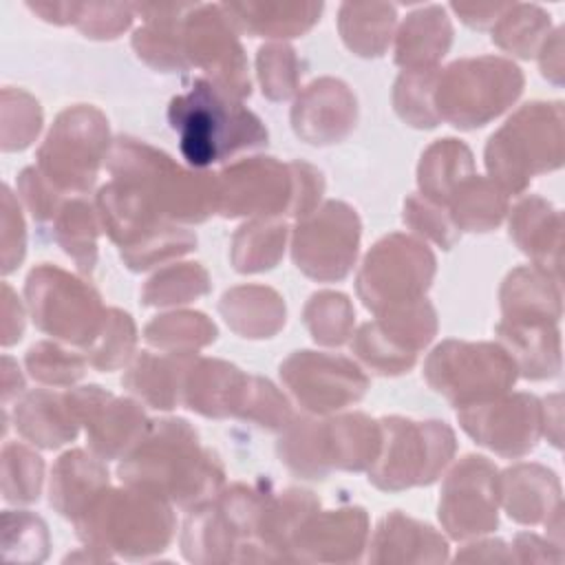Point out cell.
Masks as SVG:
<instances>
[{
    "label": "cell",
    "instance_id": "obj_18",
    "mask_svg": "<svg viewBox=\"0 0 565 565\" xmlns=\"http://www.w3.org/2000/svg\"><path fill=\"white\" fill-rule=\"evenodd\" d=\"M461 428L479 444L501 457H523L534 450L543 430V406L534 395L492 397L457 408Z\"/></svg>",
    "mask_w": 565,
    "mask_h": 565
},
{
    "label": "cell",
    "instance_id": "obj_48",
    "mask_svg": "<svg viewBox=\"0 0 565 565\" xmlns=\"http://www.w3.org/2000/svg\"><path fill=\"white\" fill-rule=\"evenodd\" d=\"M46 523L24 510L2 512V554L9 561L38 563L49 554Z\"/></svg>",
    "mask_w": 565,
    "mask_h": 565
},
{
    "label": "cell",
    "instance_id": "obj_50",
    "mask_svg": "<svg viewBox=\"0 0 565 565\" xmlns=\"http://www.w3.org/2000/svg\"><path fill=\"white\" fill-rule=\"evenodd\" d=\"M24 364L29 375L40 384L71 386L84 375L88 360L55 342H38L26 351Z\"/></svg>",
    "mask_w": 565,
    "mask_h": 565
},
{
    "label": "cell",
    "instance_id": "obj_31",
    "mask_svg": "<svg viewBox=\"0 0 565 565\" xmlns=\"http://www.w3.org/2000/svg\"><path fill=\"white\" fill-rule=\"evenodd\" d=\"M497 335L523 377L545 380L561 371V338L556 324L501 320Z\"/></svg>",
    "mask_w": 565,
    "mask_h": 565
},
{
    "label": "cell",
    "instance_id": "obj_27",
    "mask_svg": "<svg viewBox=\"0 0 565 565\" xmlns=\"http://www.w3.org/2000/svg\"><path fill=\"white\" fill-rule=\"evenodd\" d=\"M446 558V541L430 525L404 516L399 510H393L380 521L369 554V561L375 563H437Z\"/></svg>",
    "mask_w": 565,
    "mask_h": 565
},
{
    "label": "cell",
    "instance_id": "obj_20",
    "mask_svg": "<svg viewBox=\"0 0 565 565\" xmlns=\"http://www.w3.org/2000/svg\"><path fill=\"white\" fill-rule=\"evenodd\" d=\"M358 119V104L351 88L333 77L311 82L291 108L294 132L311 146L342 141Z\"/></svg>",
    "mask_w": 565,
    "mask_h": 565
},
{
    "label": "cell",
    "instance_id": "obj_11",
    "mask_svg": "<svg viewBox=\"0 0 565 565\" xmlns=\"http://www.w3.org/2000/svg\"><path fill=\"white\" fill-rule=\"evenodd\" d=\"M108 121L95 106L62 110L38 150V170L60 190L82 194L93 188L108 157Z\"/></svg>",
    "mask_w": 565,
    "mask_h": 565
},
{
    "label": "cell",
    "instance_id": "obj_37",
    "mask_svg": "<svg viewBox=\"0 0 565 565\" xmlns=\"http://www.w3.org/2000/svg\"><path fill=\"white\" fill-rule=\"evenodd\" d=\"M395 7L386 2H344L338 26L344 44L360 57H380L391 44Z\"/></svg>",
    "mask_w": 565,
    "mask_h": 565
},
{
    "label": "cell",
    "instance_id": "obj_53",
    "mask_svg": "<svg viewBox=\"0 0 565 565\" xmlns=\"http://www.w3.org/2000/svg\"><path fill=\"white\" fill-rule=\"evenodd\" d=\"M236 417L254 422L267 430H285L291 424L294 413L285 395L269 380L249 375V384Z\"/></svg>",
    "mask_w": 565,
    "mask_h": 565
},
{
    "label": "cell",
    "instance_id": "obj_17",
    "mask_svg": "<svg viewBox=\"0 0 565 565\" xmlns=\"http://www.w3.org/2000/svg\"><path fill=\"white\" fill-rule=\"evenodd\" d=\"M499 472L481 455L463 457L446 477L439 499V521L452 539H468L497 527Z\"/></svg>",
    "mask_w": 565,
    "mask_h": 565
},
{
    "label": "cell",
    "instance_id": "obj_62",
    "mask_svg": "<svg viewBox=\"0 0 565 565\" xmlns=\"http://www.w3.org/2000/svg\"><path fill=\"white\" fill-rule=\"evenodd\" d=\"M541 71L545 77H550L552 82L561 84V75H563V62H561V29H556L552 33V40L547 38L545 44L541 46Z\"/></svg>",
    "mask_w": 565,
    "mask_h": 565
},
{
    "label": "cell",
    "instance_id": "obj_7",
    "mask_svg": "<svg viewBox=\"0 0 565 565\" xmlns=\"http://www.w3.org/2000/svg\"><path fill=\"white\" fill-rule=\"evenodd\" d=\"M521 68L494 55L463 57L439 71L435 110L455 128H479L499 117L523 90Z\"/></svg>",
    "mask_w": 565,
    "mask_h": 565
},
{
    "label": "cell",
    "instance_id": "obj_32",
    "mask_svg": "<svg viewBox=\"0 0 565 565\" xmlns=\"http://www.w3.org/2000/svg\"><path fill=\"white\" fill-rule=\"evenodd\" d=\"M15 430L40 448H60L77 437L79 422L64 395L46 388L26 393L13 411Z\"/></svg>",
    "mask_w": 565,
    "mask_h": 565
},
{
    "label": "cell",
    "instance_id": "obj_14",
    "mask_svg": "<svg viewBox=\"0 0 565 565\" xmlns=\"http://www.w3.org/2000/svg\"><path fill=\"white\" fill-rule=\"evenodd\" d=\"M183 53L190 66H199L210 82L243 99L252 93L247 60L236 29L221 4H194L183 20Z\"/></svg>",
    "mask_w": 565,
    "mask_h": 565
},
{
    "label": "cell",
    "instance_id": "obj_45",
    "mask_svg": "<svg viewBox=\"0 0 565 565\" xmlns=\"http://www.w3.org/2000/svg\"><path fill=\"white\" fill-rule=\"evenodd\" d=\"M44 477V461L22 444H7L2 448V497L9 503L26 505L40 499Z\"/></svg>",
    "mask_w": 565,
    "mask_h": 565
},
{
    "label": "cell",
    "instance_id": "obj_21",
    "mask_svg": "<svg viewBox=\"0 0 565 565\" xmlns=\"http://www.w3.org/2000/svg\"><path fill=\"white\" fill-rule=\"evenodd\" d=\"M369 536V516L362 508L313 512L291 543L294 561H358Z\"/></svg>",
    "mask_w": 565,
    "mask_h": 565
},
{
    "label": "cell",
    "instance_id": "obj_43",
    "mask_svg": "<svg viewBox=\"0 0 565 565\" xmlns=\"http://www.w3.org/2000/svg\"><path fill=\"white\" fill-rule=\"evenodd\" d=\"M207 291V271L199 263H179L168 265L146 282L141 291V302L152 307L185 305L196 300L199 296H205Z\"/></svg>",
    "mask_w": 565,
    "mask_h": 565
},
{
    "label": "cell",
    "instance_id": "obj_8",
    "mask_svg": "<svg viewBox=\"0 0 565 565\" xmlns=\"http://www.w3.org/2000/svg\"><path fill=\"white\" fill-rule=\"evenodd\" d=\"M380 426L382 448L369 468V481L380 490L430 486L455 455V433L446 422H413L393 415L380 419Z\"/></svg>",
    "mask_w": 565,
    "mask_h": 565
},
{
    "label": "cell",
    "instance_id": "obj_19",
    "mask_svg": "<svg viewBox=\"0 0 565 565\" xmlns=\"http://www.w3.org/2000/svg\"><path fill=\"white\" fill-rule=\"evenodd\" d=\"M64 397L77 422L86 426L88 446L99 459L126 457L150 426L137 402L115 397L102 386H79Z\"/></svg>",
    "mask_w": 565,
    "mask_h": 565
},
{
    "label": "cell",
    "instance_id": "obj_35",
    "mask_svg": "<svg viewBox=\"0 0 565 565\" xmlns=\"http://www.w3.org/2000/svg\"><path fill=\"white\" fill-rule=\"evenodd\" d=\"M218 311L243 338H271L285 324L282 298L263 285H241L223 294Z\"/></svg>",
    "mask_w": 565,
    "mask_h": 565
},
{
    "label": "cell",
    "instance_id": "obj_33",
    "mask_svg": "<svg viewBox=\"0 0 565 565\" xmlns=\"http://www.w3.org/2000/svg\"><path fill=\"white\" fill-rule=\"evenodd\" d=\"M452 42V24L446 9L430 4L413 11L399 26L395 40V62L404 71L437 68Z\"/></svg>",
    "mask_w": 565,
    "mask_h": 565
},
{
    "label": "cell",
    "instance_id": "obj_24",
    "mask_svg": "<svg viewBox=\"0 0 565 565\" xmlns=\"http://www.w3.org/2000/svg\"><path fill=\"white\" fill-rule=\"evenodd\" d=\"M194 4H132L143 24L132 33V49L148 66L174 73L190 64L183 53V20Z\"/></svg>",
    "mask_w": 565,
    "mask_h": 565
},
{
    "label": "cell",
    "instance_id": "obj_4",
    "mask_svg": "<svg viewBox=\"0 0 565 565\" xmlns=\"http://www.w3.org/2000/svg\"><path fill=\"white\" fill-rule=\"evenodd\" d=\"M73 523L77 536L106 558H146L163 552L174 534L168 499L137 486L104 488Z\"/></svg>",
    "mask_w": 565,
    "mask_h": 565
},
{
    "label": "cell",
    "instance_id": "obj_23",
    "mask_svg": "<svg viewBox=\"0 0 565 565\" xmlns=\"http://www.w3.org/2000/svg\"><path fill=\"white\" fill-rule=\"evenodd\" d=\"M247 384L249 375H245L238 366L196 355L185 375L181 402L203 417L221 419L238 415Z\"/></svg>",
    "mask_w": 565,
    "mask_h": 565
},
{
    "label": "cell",
    "instance_id": "obj_42",
    "mask_svg": "<svg viewBox=\"0 0 565 565\" xmlns=\"http://www.w3.org/2000/svg\"><path fill=\"white\" fill-rule=\"evenodd\" d=\"M550 38V15L536 4L512 2L492 26V42L519 57H534Z\"/></svg>",
    "mask_w": 565,
    "mask_h": 565
},
{
    "label": "cell",
    "instance_id": "obj_9",
    "mask_svg": "<svg viewBox=\"0 0 565 565\" xmlns=\"http://www.w3.org/2000/svg\"><path fill=\"white\" fill-rule=\"evenodd\" d=\"M24 296L35 327L66 344L88 349L102 331L106 309L99 294L51 263L29 271Z\"/></svg>",
    "mask_w": 565,
    "mask_h": 565
},
{
    "label": "cell",
    "instance_id": "obj_56",
    "mask_svg": "<svg viewBox=\"0 0 565 565\" xmlns=\"http://www.w3.org/2000/svg\"><path fill=\"white\" fill-rule=\"evenodd\" d=\"M18 194L22 203L31 212V216L40 223L55 218L60 207L64 205L62 194L35 166L24 168L18 177Z\"/></svg>",
    "mask_w": 565,
    "mask_h": 565
},
{
    "label": "cell",
    "instance_id": "obj_38",
    "mask_svg": "<svg viewBox=\"0 0 565 565\" xmlns=\"http://www.w3.org/2000/svg\"><path fill=\"white\" fill-rule=\"evenodd\" d=\"M446 205L459 230L490 232L508 212V194L492 179L470 174L452 190Z\"/></svg>",
    "mask_w": 565,
    "mask_h": 565
},
{
    "label": "cell",
    "instance_id": "obj_54",
    "mask_svg": "<svg viewBox=\"0 0 565 565\" xmlns=\"http://www.w3.org/2000/svg\"><path fill=\"white\" fill-rule=\"evenodd\" d=\"M404 223L444 249H450L459 238V227L455 225L446 205H439L422 194H411L404 201Z\"/></svg>",
    "mask_w": 565,
    "mask_h": 565
},
{
    "label": "cell",
    "instance_id": "obj_26",
    "mask_svg": "<svg viewBox=\"0 0 565 565\" xmlns=\"http://www.w3.org/2000/svg\"><path fill=\"white\" fill-rule=\"evenodd\" d=\"M499 501L510 519L534 525L561 508V486L552 470L519 463L499 475Z\"/></svg>",
    "mask_w": 565,
    "mask_h": 565
},
{
    "label": "cell",
    "instance_id": "obj_13",
    "mask_svg": "<svg viewBox=\"0 0 565 565\" xmlns=\"http://www.w3.org/2000/svg\"><path fill=\"white\" fill-rule=\"evenodd\" d=\"M360 230V218L351 205L322 203L294 230L291 256L296 267L313 280H342L355 263Z\"/></svg>",
    "mask_w": 565,
    "mask_h": 565
},
{
    "label": "cell",
    "instance_id": "obj_30",
    "mask_svg": "<svg viewBox=\"0 0 565 565\" xmlns=\"http://www.w3.org/2000/svg\"><path fill=\"white\" fill-rule=\"evenodd\" d=\"M236 31L254 38H296L322 13V2H230L221 4Z\"/></svg>",
    "mask_w": 565,
    "mask_h": 565
},
{
    "label": "cell",
    "instance_id": "obj_5",
    "mask_svg": "<svg viewBox=\"0 0 565 565\" xmlns=\"http://www.w3.org/2000/svg\"><path fill=\"white\" fill-rule=\"evenodd\" d=\"M563 163L561 102H532L521 106L486 146L490 179L505 192L519 194L532 177Z\"/></svg>",
    "mask_w": 565,
    "mask_h": 565
},
{
    "label": "cell",
    "instance_id": "obj_16",
    "mask_svg": "<svg viewBox=\"0 0 565 565\" xmlns=\"http://www.w3.org/2000/svg\"><path fill=\"white\" fill-rule=\"evenodd\" d=\"M216 179L218 214L225 218H274L289 212L294 196L289 163L274 157H247L225 166Z\"/></svg>",
    "mask_w": 565,
    "mask_h": 565
},
{
    "label": "cell",
    "instance_id": "obj_39",
    "mask_svg": "<svg viewBox=\"0 0 565 565\" xmlns=\"http://www.w3.org/2000/svg\"><path fill=\"white\" fill-rule=\"evenodd\" d=\"M287 225L278 218H256L238 227L232 238V265L241 274L276 267L285 252Z\"/></svg>",
    "mask_w": 565,
    "mask_h": 565
},
{
    "label": "cell",
    "instance_id": "obj_41",
    "mask_svg": "<svg viewBox=\"0 0 565 565\" xmlns=\"http://www.w3.org/2000/svg\"><path fill=\"white\" fill-rule=\"evenodd\" d=\"M150 347L166 353H196L216 340L214 322L201 311H172L157 316L146 327Z\"/></svg>",
    "mask_w": 565,
    "mask_h": 565
},
{
    "label": "cell",
    "instance_id": "obj_40",
    "mask_svg": "<svg viewBox=\"0 0 565 565\" xmlns=\"http://www.w3.org/2000/svg\"><path fill=\"white\" fill-rule=\"evenodd\" d=\"M53 238L82 274H93L97 263V218L84 199L64 201L53 218Z\"/></svg>",
    "mask_w": 565,
    "mask_h": 565
},
{
    "label": "cell",
    "instance_id": "obj_59",
    "mask_svg": "<svg viewBox=\"0 0 565 565\" xmlns=\"http://www.w3.org/2000/svg\"><path fill=\"white\" fill-rule=\"evenodd\" d=\"M24 331V311L18 302V296L9 287V282H2V335L0 342L4 347L15 344L22 338Z\"/></svg>",
    "mask_w": 565,
    "mask_h": 565
},
{
    "label": "cell",
    "instance_id": "obj_44",
    "mask_svg": "<svg viewBox=\"0 0 565 565\" xmlns=\"http://www.w3.org/2000/svg\"><path fill=\"white\" fill-rule=\"evenodd\" d=\"M355 311L344 294L318 291L305 305V324L311 338L324 347H340L351 338Z\"/></svg>",
    "mask_w": 565,
    "mask_h": 565
},
{
    "label": "cell",
    "instance_id": "obj_12",
    "mask_svg": "<svg viewBox=\"0 0 565 565\" xmlns=\"http://www.w3.org/2000/svg\"><path fill=\"white\" fill-rule=\"evenodd\" d=\"M435 276V256L426 243L388 234L366 254L355 287L364 307L380 313L388 307L424 298Z\"/></svg>",
    "mask_w": 565,
    "mask_h": 565
},
{
    "label": "cell",
    "instance_id": "obj_49",
    "mask_svg": "<svg viewBox=\"0 0 565 565\" xmlns=\"http://www.w3.org/2000/svg\"><path fill=\"white\" fill-rule=\"evenodd\" d=\"M42 128V108L22 88L2 90V150H24Z\"/></svg>",
    "mask_w": 565,
    "mask_h": 565
},
{
    "label": "cell",
    "instance_id": "obj_52",
    "mask_svg": "<svg viewBox=\"0 0 565 565\" xmlns=\"http://www.w3.org/2000/svg\"><path fill=\"white\" fill-rule=\"evenodd\" d=\"M256 68H258V82L263 86V95L280 102L291 97L298 90V60L296 51L289 44H265L258 49L256 55Z\"/></svg>",
    "mask_w": 565,
    "mask_h": 565
},
{
    "label": "cell",
    "instance_id": "obj_22",
    "mask_svg": "<svg viewBox=\"0 0 565 565\" xmlns=\"http://www.w3.org/2000/svg\"><path fill=\"white\" fill-rule=\"evenodd\" d=\"M316 448L324 472L369 470L382 448L380 422L364 413H349L324 422L316 419Z\"/></svg>",
    "mask_w": 565,
    "mask_h": 565
},
{
    "label": "cell",
    "instance_id": "obj_46",
    "mask_svg": "<svg viewBox=\"0 0 565 565\" xmlns=\"http://www.w3.org/2000/svg\"><path fill=\"white\" fill-rule=\"evenodd\" d=\"M439 68L404 71L393 88V104L397 115L415 128H435L439 124L435 110V84Z\"/></svg>",
    "mask_w": 565,
    "mask_h": 565
},
{
    "label": "cell",
    "instance_id": "obj_10",
    "mask_svg": "<svg viewBox=\"0 0 565 565\" xmlns=\"http://www.w3.org/2000/svg\"><path fill=\"white\" fill-rule=\"evenodd\" d=\"M510 353L494 342L446 340L428 355L424 377L455 408L503 395L516 380Z\"/></svg>",
    "mask_w": 565,
    "mask_h": 565
},
{
    "label": "cell",
    "instance_id": "obj_58",
    "mask_svg": "<svg viewBox=\"0 0 565 565\" xmlns=\"http://www.w3.org/2000/svg\"><path fill=\"white\" fill-rule=\"evenodd\" d=\"M289 170H291V181H294V196H291V205H289L287 214H291L294 218L300 221L318 207V201L324 192V179L318 168H313L311 163H305V161H291Z\"/></svg>",
    "mask_w": 565,
    "mask_h": 565
},
{
    "label": "cell",
    "instance_id": "obj_6",
    "mask_svg": "<svg viewBox=\"0 0 565 565\" xmlns=\"http://www.w3.org/2000/svg\"><path fill=\"white\" fill-rule=\"evenodd\" d=\"M97 218L121 260L132 271H146L170 258L188 254L196 236L163 221L130 185L113 179L97 192Z\"/></svg>",
    "mask_w": 565,
    "mask_h": 565
},
{
    "label": "cell",
    "instance_id": "obj_55",
    "mask_svg": "<svg viewBox=\"0 0 565 565\" xmlns=\"http://www.w3.org/2000/svg\"><path fill=\"white\" fill-rule=\"evenodd\" d=\"M135 18L132 4H104V2H88L79 4V13L75 26L95 40H113L121 31L130 26Z\"/></svg>",
    "mask_w": 565,
    "mask_h": 565
},
{
    "label": "cell",
    "instance_id": "obj_51",
    "mask_svg": "<svg viewBox=\"0 0 565 565\" xmlns=\"http://www.w3.org/2000/svg\"><path fill=\"white\" fill-rule=\"evenodd\" d=\"M351 349H353L355 358L377 375H399V373H406L417 362V355H413V353L399 349L395 342H391L380 331L375 320L364 322L358 329V333L351 342Z\"/></svg>",
    "mask_w": 565,
    "mask_h": 565
},
{
    "label": "cell",
    "instance_id": "obj_47",
    "mask_svg": "<svg viewBox=\"0 0 565 565\" xmlns=\"http://www.w3.org/2000/svg\"><path fill=\"white\" fill-rule=\"evenodd\" d=\"M135 342L137 329L132 318L121 309H106L102 331L86 349V360L97 371H115L130 360Z\"/></svg>",
    "mask_w": 565,
    "mask_h": 565
},
{
    "label": "cell",
    "instance_id": "obj_34",
    "mask_svg": "<svg viewBox=\"0 0 565 565\" xmlns=\"http://www.w3.org/2000/svg\"><path fill=\"white\" fill-rule=\"evenodd\" d=\"M510 238L536 267L561 271V214L541 196H527L512 210Z\"/></svg>",
    "mask_w": 565,
    "mask_h": 565
},
{
    "label": "cell",
    "instance_id": "obj_29",
    "mask_svg": "<svg viewBox=\"0 0 565 565\" xmlns=\"http://www.w3.org/2000/svg\"><path fill=\"white\" fill-rule=\"evenodd\" d=\"M503 320L556 324L561 318L558 278L536 265L516 267L501 287Z\"/></svg>",
    "mask_w": 565,
    "mask_h": 565
},
{
    "label": "cell",
    "instance_id": "obj_64",
    "mask_svg": "<svg viewBox=\"0 0 565 565\" xmlns=\"http://www.w3.org/2000/svg\"><path fill=\"white\" fill-rule=\"evenodd\" d=\"M24 388V377L13 362V358H2V404H7L11 397H18Z\"/></svg>",
    "mask_w": 565,
    "mask_h": 565
},
{
    "label": "cell",
    "instance_id": "obj_3",
    "mask_svg": "<svg viewBox=\"0 0 565 565\" xmlns=\"http://www.w3.org/2000/svg\"><path fill=\"white\" fill-rule=\"evenodd\" d=\"M113 179L135 188L168 223H203L218 212V179L188 170L139 139H117L106 157Z\"/></svg>",
    "mask_w": 565,
    "mask_h": 565
},
{
    "label": "cell",
    "instance_id": "obj_2",
    "mask_svg": "<svg viewBox=\"0 0 565 565\" xmlns=\"http://www.w3.org/2000/svg\"><path fill=\"white\" fill-rule=\"evenodd\" d=\"M168 121L179 135L183 159L194 170L223 163L243 150L267 143L263 121L241 99L203 77L170 99Z\"/></svg>",
    "mask_w": 565,
    "mask_h": 565
},
{
    "label": "cell",
    "instance_id": "obj_28",
    "mask_svg": "<svg viewBox=\"0 0 565 565\" xmlns=\"http://www.w3.org/2000/svg\"><path fill=\"white\" fill-rule=\"evenodd\" d=\"M104 488H108V470L99 457L68 450L51 470L49 503L60 516L75 521Z\"/></svg>",
    "mask_w": 565,
    "mask_h": 565
},
{
    "label": "cell",
    "instance_id": "obj_15",
    "mask_svg": "<svg viewBox=\"0 0 565 565\" xmlns=\"http://www.w3.org/2000/svg\"><path fill=\"white\" fill-rule=\"evenodd\" d=\"M280 380L305 411L318 415L360 402L369 388L353 360L322 351H294L280 364Z\"/></svg>",
    "mask_w": 565,
    "mask_h": 565
},
{
    "label": "cell",
    "instance_id": "obj_1",
    "mask_svg": "<svg viewBox=\"0 0 565 565\" xmlns=\"http://www.w3.org/2000/svg\"><path fill=\"white\" fill-rule=\"evenodd\" d=\"M121 483L161 494L183 510L212 501L225 481L218 457L201 446L199 433L185 419L150 422L146 435L121 457Z\"/></svg>",
    "mask_w": 565,
    "mask_h": 565
},
{
    "label": "cell",
    "instance_id": "obj_61",
    "mask_svg": "<svg viewBox=\"0 0 565 565\" xmlns=\"http://www.w3.org/2000/svg\"><path fill=\"white\" fill-rule=\"evenodd\" d=\"M26 7L42 15V20L55 24H75L79 13V2H29Z\"/></svg>",
    "mask_w": 565,
    "mask_h": 565
},
{
    "label": "cell",
    "instance_id": "obj_63",
    "mask_svg": "<svg viewBox=\"0 0 565 565\" xmlns=\"http://www.w3.org/2000/svg\"><path fill=\"white\" fill-rule=\"evenodd\" d=\"M505 543L501 541H481L466 545L463 552L457 554V561H510L512 554L503 552Z\"/></svg>",
    "mask_w": 565,
    "mask_h": 565
},
{
    "label": "cell",
    "instance_id": "obj_25",
    "mask_svg": "<svg viewBox=\"0 0 565 565\" xmlns=\"http://www.w3.org/2000/svg\"><path fill=\"white\" fill-rule=\"evenodd\" d=\"M196 353H152L141 351L121 384L146 406L170 411L183 399V384Z\"/></svg>",
    "mask_w": 565,
    "mask_h": 565
},
{
    "label": "cell",
    "instance_id": "obj_60",
    "mask_svg": "<svg viewBox=\"0 0 565 565\" xmlns=\"http://www.w3.org/2000/svg\"><path fill=\"white\" fill-rule=\"evenodd\" d=\"M510 2H452V11L461 18V22H466L472 29H488L494 26V22L499 20V15L508 9Z\"/></svg>",
    "mask_w": 565,
    "mask_h": 565
},
{
    "label": "cell",
    "instance_id": "obj_36",
    "mask_svg": "<svg viewBox=\"0 0 565 565\" xmlns=\"http://www.w3.org/2000/svg\"><path fill=\"white\" fill-rule=\"evenodd\" d=\"M470 174H475L470 148L452 137L437 139L426 148L417 168L419 194L446 205L452 190Z\"/></svg>",
    "mask_w": 565,
    "mask_h": 565
},
{
    "label": "cell",
    "instance_id": "obj_57",
    "mask_svg": "<svg viewBox=\"0 0 565 565\" xmlns=\"http://www.w3.org/2000/svg\"><path fill=\"white\" fill-rule=\"evenodd\" d=\"M2 274H11L24 258L26 252V232L20 205L9 190V185H2Z\"/></svg>",
    "mask_w": 565,
    "mask_h": 565
}]
</instances>
